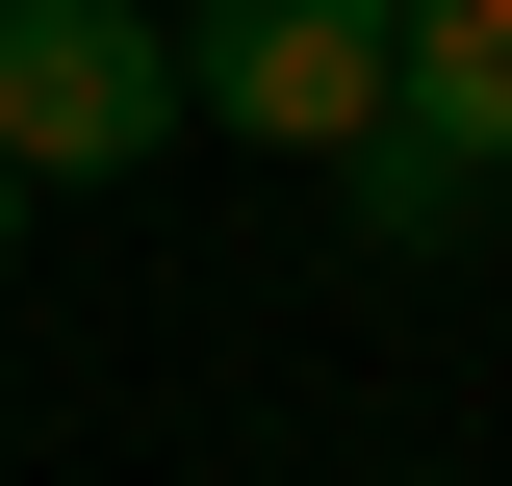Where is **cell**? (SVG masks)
<instances>
[{
    "mask_svg": "<svg viewBox=\"0 0 512 486\" xmlns=\"http://www.w3.org/2000/svg\"><path fill=\"white\" fill-rule=\"evenodd\" d=\"M154 128H180V26L154 0H0V180H154Z\"/></svg>",
    "mask_w": 512,
    "mask_h": 486,
    "instance_id": "1",
    "label": "cell"
},
{
    "mask_svg": "<svg viewBox=\"0 0 512 486\" xmlns=\"http://www.w3.org/2000/svg\"><path fill=\"white\" fill-rule=\"evenodd\" d=\"M180 103H231L256 154H359L384 128V0H180Z\"/></svg>",
    "mask_w": 512,
    "mask_h": 486,
    "instance_id": "2",
    "label": "cell"
},
{
    "mask_svg": "<svg viewBox=\"0 0 512 486\" xmlns=\"http://www.w3.org/2000/svg\"><path fill=\"white\" fill-rule=\"evenodd\" d=\"M384 128H436L461 180H512V0H384Z\"/></svg>",
    "mask_w": 512,
    "mask_h": 486,
    "instance_id": "3",
    "label": "cell"
},
{
    "mask_svg": "<svg viewBox=\"0 0 512 486\" xmlns=\"http://www.w3.org/2000/svg\"><path fill=\"white\" fill-rule=\"evenodd\" d=\"M333 180H359V231H384V256H436L461 205H487V180H461V154H436V128H359V154H333Z\"/></svg>",
    "mask_w": 512,
    "mask_h": 486,
    "instance_id": "4",
    "label": "cell"
},
{
    "mask_svg": "<svg viewBox=\"0 0 512 486\" xmlns=\"http://www.w3.org/2000/svg\"><path fill=\"white\" fill-rule=\"evenodd\" d=\"M0 231H26V180H0Z\"/></svg>",
    "mask_w": 512,
    "mask_h": 486,
    "instance_id": "5",
    "label": "cell"
}]
</instances>
